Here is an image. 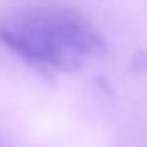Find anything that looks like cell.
<instances>
[{"label": "cell", "instance_id": "1", "mask_svg": "<svg viewBox=\"0 0 147 147\" xmlns=\"http://www.w3.org/2000/svg\"><path fill=\"white\" fill-rule=\"evenodd\" d=\"M0 41L43 72H74L106 50L103 38L79 12L38 7L0 21Z\"/></svg>", "mask_w": 147, "mask_h": 147}]
</instances>
